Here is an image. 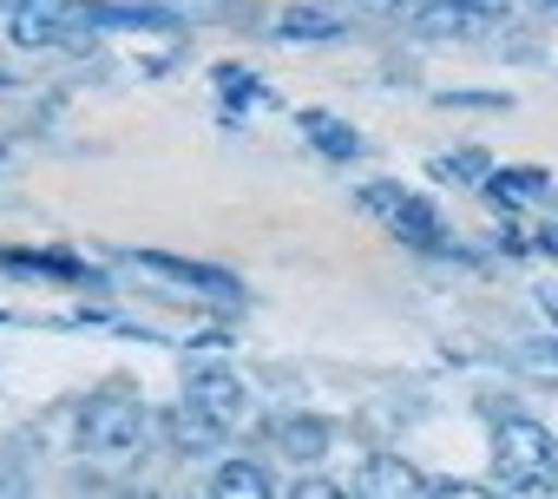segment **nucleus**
Returning a JSON list of instances; mask_svg holds the SVG:
<instances>
[{
    "instance_id": "1",
    "label": "nucleus",
    "mask_w": 558,
    "mask_h": 499,
    "mask_svg": "<svg viewBox=\"0 0 558 499\" xmlns=\"http://www.w3.org/2000/svg\"><path fill=\"white\" fill-rule=\"evenodd\" d=\"M493 466H499L506 479L551 473V434H545L532 414H499V427H493Z\"/></svg>"
},
{
    "instance_id": "2",
    "label": "nucleus",
    "mask_w": 558,
    "mask_h": 499,
    "mask_svg": "<svg viewBox=\"0 0 558 499\" xmlns=\"http://www.w3.org/2000/svg\"><path fill=\"white\" fill-rule=\"evenodd\" d=\"M184 401H191L197 414H210L217 427H230V421L243 414V381H236L223 362H191V368H184Z\"/></svg>"
},
{
    "instance_id": "3",
    "label": "nucleus",
    "mask_w": 558,
    "mask_h": 499,
    "mask_svg": "<svg viewBox=\"0 0 558 499\" xmlns=\"http://www.w3.org/2000/svg\"><path fill=\"white\" fill-rule=\"evenodd\" d=\"M138 407L125 401V394H106V401H93L86 414H80V440L93 447V453H132L138 447Z\"/></svg>"
},
{
    "instance_id": "4",
    "label": "nucleus",
    "mask_w": 558,
    "mask_h": 499,
    "mask_svg": "<svg viewBox=\"0 0 558 499\" xmlns=\"http://www.w3.org/2000/svg\"><path fill=\"white\" fill-rule=\"evenodd\" d=\"M362 197H368V210H375V217H381L395 236H408V243H421V249H427V243H440V223H434V210H427L421 197H408L401 184H368Z\"/></svg>"
},
{
    "instance_id": "5",
    "label": "nucleus",
    "mask_w": 558,
    "mask_h": 499,
    "mask_svg": "<svg viewBox=\"0 0 558 499\" xmlns=\"http://www.w3.org/2000/svg\"><path fill=\"white\" fill-rule=\"evenodd\" d=\"M355 499H427V479H421L408 460L375 453V460H362V473H355Z\"/></svg>"
},
{
    "instance_id": "6",
    "label": "nucleus",
    "mask_w": 558,
    "mask_h": 499,
    "mask_svg": "<svg viewBox=\"0 0 558 499\" xmlns=\"http://www.w3.org/2000/svg\"><path fill=\"white\" fill-rule=\"evenodd\" d=\"M66 21H73L66 0H21V8H14V40L21 47H53Z\"/></svg>"
},
{
    "instance_id": "7",
    "label": "nucleus",
    "mask_w": 558,
    "mask_h": 499,
    "mask_svg": "<svg viewBox=\"0 0 558 499\" xmlns=\"http://www.w3.org/2000/svg\"><path fill=\"white\" fill-rule=\"evenodd\" d=\"M210 492H217V499H269V473H263L256 460H223Z\"/></svg>"
},
{
    "instance_id": "8",
    "label": "nucleus",
    "mask_w": 558,
    "mask_h": 499,
    "mask_svg": "<svg viewBox=\"0 0 558 499\" xmlns=\"http://www.w3.org/2000/svg\"><path fill=\"white\" fill-rule=\"evenodd\" d=\"M171 434H178V447H217V434H223V427L184 401V407H171Z\"/></svg>"
},
{
    "instance_id": "9",
    "label": "nucleus",
    "mask_w": 558,
    "mask_h": 499,
    "mask_svg": "<svg viewBox=\"0 0 558 499\" xmlns=\"http://www.w3.org/2000/svg\"><path fill=\"white\" fill-rule=\"evenodd\" d=\"M506 499H558V479L551 473H525V479L506 486Z\"/></svg>"
},
{
    "instance_id": "10",
    "label": "nucleus",
    "mask_w": 558,
    "mask_h": 499,
    "mask_svg": "<svg viewBox=\"0 0 558 499\" xmlns=\"http://www.w3.org/2000/svg\"><path fill=\"white\" fill-rule=\"evenodd\" d=\"M283 34H290V40H296V34H336V21H329V14H290Z\"/></svg>"
},
{
    "instance_id": "11",
    "label": "nucleus",
    "mask_w": 558,
    "mask_h": 499,
    "mask_svg": "<svg viewBox=\"0 0 558 499\" xmlns=\"http://www.w3.org/2000/svg\"><path fill=\"white\" fill-rule=\"evenodd\" d=\"M290 499H349V492H342L336 479H316V473H310V479H296V492H290Z\"/></svg>"
},
{
    "instance_id": "12",
    "label": "nucleus",
    "mask_w": 558,
    "mask_h": 499,
    "mask_svg": "<svg viewBox=\"0 0 558 499\" xmlns=\"http://www.w3.org/2000/svg\"><path fill=\"white\" fill-rule=\"evenodd\" d=\"M493 191H499L506 204H525V191H532V178H525V171H506V178H493Z\"/></svg>"
},
{
    "instance_id": "13",
    "label": "nucleus",
    "mask_w": 558,
    "mask_h": 499,
    "mask_svg": "<svg viewBox=\"0 0 558 499\" xmlns=\"http://www.w3.org/2000/svg\"><path fill=\"white\" fill-rule=\"evenodd\" d=\"M440 8H460L473 21H493V14H506V0H440Z\"/></svg>"
},
{
    "instance_id": "14",
    "label": "nucleus",
    "mask_w": 558,
    "mask_h": 499,
    "mask_svg": "<svg viewBox=\"0 0 558 499\" xmlns=\"http://www.w3.org/2000/svg\"><path fill=\"white\" fill-rule=\"evenodd\" d=\"M283 440H290V447H303V453H316V447H323V427L296 421V427H283Z\"/></svg>"
},
{
    "instance_id": "15",
    "label": "nucleus",
    "mask_w": 558,
    "mask_h": 499,
    "mask_svg": "<svg viewBox=\"0 0 558 499\" xmlns=\"http://www.w3.org/2000/svg\"><path fill=\"white\" fill-rule=\"evenodd\" d=\"M434 499H493L486 486H466V479H447V486H434Z\"/></svg>"
},
{
    "instance_id": "16",
    "label": "nucleus",
    "mask_w": 558,
    "mask_h": 499,
    "mask_svg": "<svg viewBox=\"0 0 558 499\" xmlns=\"http://www.w3.org/2000/svg\"><path fill=\"white\" fill-rule=\"evenodd\" d=\"M545 309H551V322H558V296H551V303H545Z\"/></svg>"
},
{
    "instance_id": "17",
    "label": "nucleus",
    "mask_w": 558,
    "mask_h": 499,
    "mask_svg": "<svg viewBox=\"0 0 558 499\" xmlns=\"http://www.w3.org/2000/svg\"><path fill=\"white\" fill-rule=\"evenodd\" d=\"M551 8H558V0H551Z\"/></svg>"
}]
</instances>
